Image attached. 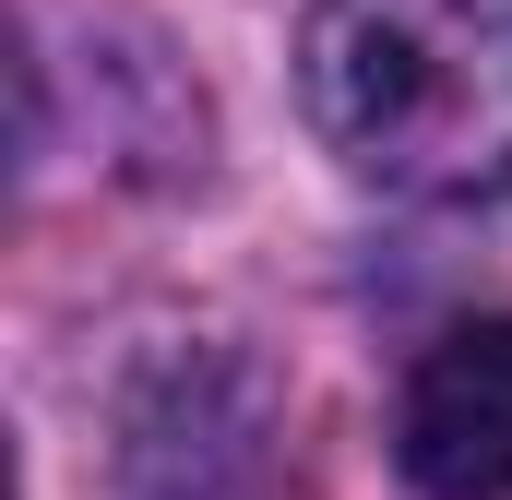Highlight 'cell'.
I'll return each instance as SVG.
<instances>
[{"mask_svg":"<svg viewBox=\"0 0 512 500\" xmlns=\"http://www.w3.org/2000/svg\"><path fill=\"white\" fill-rule=\"evenodd\" d=\"M298 96L346 179L489 203L512 191V0H310Z\"/></svg>","mask_w":512,"mask_h":500,"instance_id":"1","label":"cell"},{"mask_svg":"<svg viewBox=\"0 0 512 500\" xmlns=\"http://www.w3.org/2000/svg\"><path fill=\"white\" fill-rule=\"evenodd\" d=\"M393 465L429 500H512V310L417 346L393 393Z\"/></svg>","mask_w":512,"mask_h":500,"instance_id":"2","label":"cell"}]
</instances>
